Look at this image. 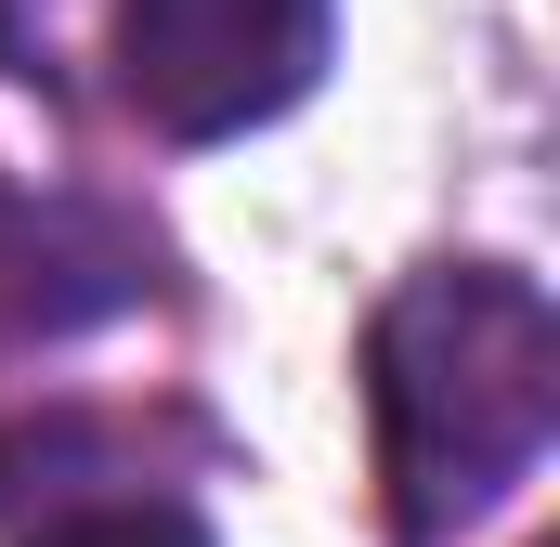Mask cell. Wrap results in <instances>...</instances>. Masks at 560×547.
Instances as JSON below:
<instances>
[{"label": "cell", "instance_id": "obj_4", "mask_svg": "<svg viewBox=\"0 0 560 547\" xmlns=\"http://www.w3.org/2000/svg\"><path fill=\"white\" fill-rule=\"evenodd\" d=\"M13 547H222L183 496H143V482H105V496H66V509H26Z\"/></svg>", "mask_w": 560, "mask_h": 547}, {"label": "cell", "instance_id": "obj_1", "mask_svg": "<svg viewBox=\"0 0 560 547\" xmlns=\"http://www.w3.org/2000/svg\"><path fill=\"white\" fill-rule=\"evenodd\" d=\"M365 430L392 547H456L560 430V313L522 261H418L365 313Z\"/></svg>", "mask_w": 560, "mask_h": 547}, {"label": "cell", "instance_id": "obj_3", "mask_svg": "<svg viewBox=\"0 0 560 547\" xmlns=\"http://www.w3.org/2000/svg\"><path fill=\"white\" fill-rule=\"evenodd\" d=\"M156 287H170V235L143 222L131 196L13 183V170H0V365L118 326V313H143Z\"/></svg>", "mask_w": 560, "mask_h": 547}, {"label": "cell", "instance_id": "obj_5", "mask_svg": "<svg viewBox=\"0 0 560 547\" xmlns=\"http://www.w3.org/2000/svg\"><path fill=\"white\" fill-rule=\"evenodd\" d=\"M0 79L66 92V0H0Z\"/></svg>", "mask_w": 560, "mask_h": 547}, {"label": "cell", "instance_id": "obj_2", "mask_svg": "<svg viewBox=\"0 0 560 547\" xmlns=\"http://www.w3.org/2000/svg\"><path fill=\"white\" fill-rule=\"evenodd\" d=\"M339 0H118V92L156 143L275 131L326 79Z\"/></svg>", "mask_w": 560, "mask_h": 547}]
</instances>
